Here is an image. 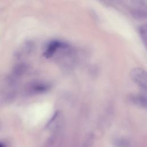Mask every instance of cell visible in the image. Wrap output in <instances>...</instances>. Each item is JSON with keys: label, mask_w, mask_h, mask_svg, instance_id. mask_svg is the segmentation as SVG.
Wrapping results in <instances>:
<instances>
[{"label": "cell", "mask_w": 147, "mask_h": 147, "mask_svg": "<svg viewBox=\"0 0 147 147\" xmlns=\"http://www.w3.org/2000/svg\"><path fill=\"white\" fill-rule=\"evenodd\" d=\"M130 77L133 81L141 88L146 90V76L145 71L141 68H136L131 70Z\"/></svg>", "instance_id": "6da1fadb"}, {"label": "cell", "mask_w": 147, "mask_h": 147, "mask_svg": "<svg viewBox=\"0 0 147 147\" xmlns=\"http://www.w3.org/2000/svg\"><path fill=\"white\" fill-rule=\"evenodd\" d=\"M27 70V66L24 63H20L16 65L12 71L11 76L9 78V83L13 84L16 81V79L22 75Z\"/></svg>", "instance_id": "7a4b0ae2"}, {"label": "cell", "mask_w": 147, "mask_h": 147, "mask_svg": "<svg viewBox=\"0 0 147 147\" xmlns=\"http://www.w3.org/2000/svg\"><path fill=\"white\" fill-rule=\"evenodd\" d=\"M64 45V44L59 41H53L49 44L47 49L44 53V55L47 57H51L56 51L62 47Z\"/></svg>", "instance_id": "3957f363"}, {"label": "cell", "mask_w": 147, "mask_h": 147, "mask_svg": "<svg viewBox=\"0 0 147 147\" xmlns=\"http://www.w3.org/2000/svg\"><path fill=\"white\" fill-rule=\"evenodd\" d=\"M49 87L47 84L39 83H33L27 87L28 92L31 93H39L45 91Z\"/></svg>", "instance_id": "277c9868"}, {"label": "cell", "mask_w": 147, "mask_h": 147, "mask_svg": "<svg viewBox=\"0 0 147 147\" xmlns=\"http://www.w3.org/2000/svg\"><path fill=\"white\" fill-rule=\"evenodd\" d=\"M130 100L134 104L141 106V107H146V97L142 95H133L130 97Z\"/></svg>", "instance_id": "5b68a950"}, {"label": "cell", "mask_w": 147, "mask_h": 147, "mask_svg": "<svg viewBox=\"0 0 147 147\" xmlns=\"http://www.w3.org/2000/svg\"><path fill=\"white\" fill-rule=\"evenodd\" d=\"M140 34L142 37V41L144 42V44H146V25H142L140 29H139Z\"/></svg>", "instance_id": "8992f818"}, {"label": "cell", "mask_w": 147, "mask_h": 147, "mask_svg": "<svg viewBox=\"0 0 147 147\" xmlns=\"http://www.w3.org/2000/svg\"><path fill=\"white\" fill-rule=\"evenodd\" d=\"M0 147H7V146L4 143H3L2 142H0Z\"/></svg>", "instance_id": "52a82bcc"}]
</instances>
